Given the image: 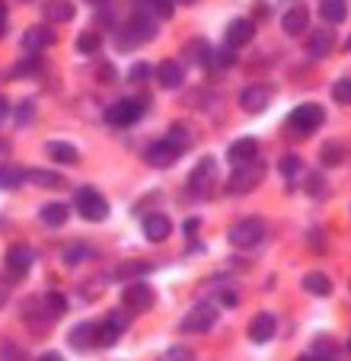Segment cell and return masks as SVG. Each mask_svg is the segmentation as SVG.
<instances>
[{"instance_id": "cell-1", "label": "cell", "mask_w": 351, "mask_h": 361, "mask_svg": "<svg viewBox=\"0 0 351 361\" xmlns=\"http://www.w3.org/2000/svg\"><path fill=\"white\" fill-rule=\"evenodd\" d=\"M150 39H156V20L150 13H144V10H137V13H131L125 20V26H118L115 45H118V51H135Z\"/></svg>"}, {"instance_id": "cell-2", "label": "cell", "mask_w": 351, "mask_h": 361, "mask_svg": "<svg viewBox=\"0 0 351 361\" xmlns=\"http://www.w3.org/2000/svg\"><path fill=\"white\" fill-rule=\"evenodd\" d=\"M147 106L150 102L144 99H118V102H112L106 109V122L112 125V128H131L135 122H141V116L147 112Z\"/></svg>"}, {"instance_id": "cell-3", "label": "cell", "mask_w": 351, "mask_h": 361, "mask_svg": "<svg viewBox=\"0 0 351 361\" xmlns=\"http://www.w3.org/2000/svg\"><path fill=\"white\" fill-rule=\"evenodd\" d=\"M74 208L80 218L87 221H106L109 218V202L93 189V185H83L74 192Z\"/></svg>"}, {"instance_id": "cell-4", "label": "cell", "mask_w": 351, "mask_h": 361, "mask_svg": "<svg viewBox=\"0 0 351 361\" xmlns=\"http://www.w3.org/2000/svg\"><path fill=\"white\" fill-rule=\"evenodd\" d=\"M323 118H326V112L319 102H304V106H297V109L290 112L288 125L294 135H313V131L323 125Z\"/></svg>"}, {"instance_id": "cell-5", "label": "cell", "mask_w": 351, "mask_h": 361, "mask_svg": "<svg viewBox=\"0 0 351 361\" xmlns=\"http://www.w3.org/2000/svg\"><path fill=\"white\" fill-rule=\"evenodd\" d=\"M262 179H265V166L259 164V160H252V164L237 166V173L227 179V192L230 195H246V192H252Z\"/></svg>"}, {"instance_id": "cell-6", "label": "cell", "mask_w": 351, "mask_h": 361, "mask_svg": "<svg viewBox=\"0 0 351 361\" xmlns=\"http://www.w3.org/2000/svg\"><path fill=\"white\" fill-rule=\"evenodd\" d=\"M265 240V221L262 218H243L240 224L230 227V243L237 250H250Z\"/></svg>"}, {"instance_id": "cell-7", "label": "cell", "mask_w": 351, "mask_h": 361, "mask_svg": "<svg viewBox=\"0 0 351 361\" xmlns=\"http://www.w3.org/2000/svg\"><path fill=\"white\" fill-rule=\"evenodd\" d=\"M23 320H26V326L32 329L35 336L48 333V329L54 326V314L45 307V300H29V304L23 307Z\"/></svg>"}, {"instance_id": "cell-8", "label": "cell", "mask_w": 351, "mask_h": 361, "mask_svg": "<svg viewBox=\"0 0 351 361\" xmlns=\"http://www.w3.org/2000/svg\"><path fill=\"white\" fill-rule=\"evenodd\" d=\"M214 320H217L214 307H211V304H198V307H192L189 314L183 317L179 329H183V333H208V329L214 326Z\"/></svg>"}, {"instance_id": "cell-9", "label": "cell", "mask_w": 351, "mask_h": 361, "mask_svg": "<svg viewBox=\"0 0 351 361\" xmlns=\"http://www.w3.org/2000/svg\"><path fill=\"white\" fill-rule=\"evenodd\" d=\"M125 326H128V320H125L118 310H112V314H106L99 323H96V345L106 348V345H115V339L125 333Z\"/></svg>"}, {"instance_id": "cell-10", "label": "cell", "mask_w": 351, "mask_h": 361, "mask_svg": "<svg viewBox=\"0 0 351 361\" xmlns=\"http://www.w3.org/2000/svg\"><path fill=\"white\" fill-rule=\"evenodd\" d=\"M179 157H183V154H179V147H176L169 137H160V141H154L144 150V160H147L150 166H156V170H166V166L176 164Z\"/></svg>"}, {"instance_id": "cell-11", "label": "cell", "mask_w": 351, "mask_h": 361, "mask_svg": "<svg viewBox=\"0 0 351 361\" xmlns=\"http://www.w3.org/2000/svg\"><path fill=\"white\" fill-rule=\"evenodd\" d=\"M122 307L128 310V314H144V310H150L154 307V288L150 285H128L122 294Z\"/></svg>"}, {"instance_id": "cell-12", "label": "cell", "mask_w": 351, "mask_h": 361, "mask_svg": "<svg viewBox=\"0 0 351 361\" xmlns=\"http://www.w3.org/2000/svg\"><path fill=\"white\" fill-rule=\"evenodd\" d=\"M214 179H217V164H214V157H204L202 164L192 170L189 189L195 192V195H208V192L214 189Z\"/></svg>"}, {"instance_id": "cell-13", "label": "cell", "mask_w": 351, "mask_h": 361, "mask_svg": "<svg viewBox=\"0 0 351 361\" xmlns=\"http://www.w3.org/2000/svg\"><path fill=\"white\" fill-rule=\"evenodd\" d=\"M269 102H271V87H265V83H250L240 93L243 112H262V109H269Z\"/></svg>"}, {"instance_id": "cell-14", "label": "cell", "mask_w": 351, "mask_h": 361, "mask_svg": "<svg viewBox=\"0 0 351 361\" xmlns=\"http://www.w3.org/2000/svg\"><path fill=\"white\" fill-rule=\"evenodd\" d=\"M32 259H35V252L29 250L26 243L10 246V252H7V269H10V275H13V279H23V275L32 269Z\"/></svg>"}, {"instance_id": "cell-15", "label": "cell", "mask_w": 351, "mask_h": 361, "mask_svg": "<svg viewBox=\"0 0 351 361\" xmlns=\"http://www.w3.org/2000/svg\"><path fill=\"white\" fill-rule=\"evenodd\" d=\"M169 233H173V221H169L166 214L154 212V214H147V218H144V237H147L150 243H163Z\"/></svg>"}, {"instance_id": "cell-16", "label": "cell", "mask_w": 351, "mask_h": 361, "mask_svg": "<svg viewBox=\"0 0 351 361\" xmlns=\"http://www.w3.org/2000/svg\"><path fill=\"white\" fill-rule=\"evenodd\" d=\"M252 35H256V23L252 20H233L227 26V48H243V45H250L252 42Z\"/></svg>"}, {"instance_id": "cell-17", "label": "cell", "mask_w": 351, "mask_h": 361, "mask_svg": "<svg viewBox=\"0 0 351 361\" xmlns=\"http://www.w3.org/2000/svg\"><path fill=\"white\" fill-rule=\"evenodd\" d=\"M156 77H160V87L166 90H179L185 83V64L183 61H160V68H156Z\"/></svg>"}, {"instance_id": "cell-18", "label": "cell", "mask_w": 351, "mask_h": 361, "mask_svg": "<svg viewBox=\"0 0 351 361\" xmlns=\"http://www.w3.org/2000/svg\"><path fill=\"white\" fill-rule=\"evenodd\" d=\"M227 157L233 160V164H237V166L252 164V160L259 157V141H256V137H240V141H233V144H230Z\"/></svg>"}, {"instance_id": "cell-19", "label": "cell", "mask_w": 351, "mask_h": 361, "mask_svg": "<svg viewBox=\"0 0 351 361\" xmlns=\"http://www.w3.org/2000/svg\"><path fill=\"white\" fill-rule=\"evenodd\" d=\"M307 55L310 58H326L335 48V35L329 32V29H316V32H310V39H307Z\"/></svg>"}, {"instance_id": "cell-20", "label": "cell", "mask_w": 351, "mask_h": 361, "mask_svg": "<svg viewBox=\"0 0 351 361\" xmlns=\"http://www.w3.org/2000/svg\"><path fill=\"white\" fill-rule=\"evenodd\" d=\"M307 26H310V10L307 7H290L288 13L281 16V29L288 35H304Z\"/></svg>"}, {"instance_id": "cell-21", "label": "cell", "mask_w": 351, "mask_h": 361, "mask_svg": "<svg viewBox=\"0 0 351 361\" xmlns=\"http://www.w3.org/2000/svg\"><path fill=\"white\" fill-rule=\"evenodd\" d=\"M48 45H54V32H51V26H32V29H26V35H23V48L26 51H42V48H48Z\"/></svg>"}, {"instance_id": "cell-22", "label": "cell", "mask_w": 351, "mask_h": 361, "mask_svg": "<svg viewBox=\"0 0 351 361\" xmlns=\"http://www.w3.org/2000/svg\"><path fill=\"white\" fill-rule=\"evenodd\" d=\"M278 329V320L271 314H256L250 320V339L252 342H269Z\"/></svg>"}, {"instance_id": "cell-23", "label": "cell", "mask_w": 351, "mask_h": 361, "mask_svg": "<svg viewBox=\"0 0 351 361\" xmlns=\"http://www.w3.org/2000/svg\"><path fill=\"white\" fill-rule=\"evenodd\" d=\"M68 342L77 348V352H90L96 348V323H80L68 333Z\"/></svg>"}, {"instance_id": "cell-24", "label": "cell", "mask_w": 351, "mask_h": 361, "mask_svg": "<svg viewBox=\"0 0 351 361\" xmlns=\"http://www.w3.org/2000/svg\"><path fill=\"white\" fill-rule=\"evenodd\" d=\"M319 160H323V166H342L345 160H348V144L345 141H326L323 150H319Z\"/></svg>"}, {"instance_id": "cell-25", "label": "cell", "mask_w": 351, "mask_h": 361, "mask_svg": "<svg viewBox=\"0 0 351 361\" xmlns=\"http://www.w3.org/2000/svg\"><path fill=\"white\" fill-rule=\"evenodd\" d=\"M26 179L35 185H45V189H64L68 185V179L61 176V173L54 170H39V166H32V170H26Z\"/></svg>"}, {"instance_id": "cell-26", "label": "cell", "mask_w": 351, "mask_h": 361, "mask_svg": "<svg viewBox=\"0 0 351 361\" xmlns=\"http://www.w3.org/2000/svg\"><path fill=\"white\" fill-rule=\"evenodd\" d=\"M68 204H61V202H48V204H42V212H39V218H42V224H48V227H64L68 224Z\"/></svg>"}, {"instance_id": "cell-27", "label": "cell", "mask_w": 351, "mask_h": 361, "mask_svg": "<svg viewBox=\"0 0 351 361\" xmlns=\"http://www.w3.org/2000/svg\"><path fill=\"white\" fill-rule=\"evenodd\" d=\"M313 358L316 361H338L342 352H338V342L332 336H316L313 339Z\"/></svg>"}, {"instance_id": "cell-28", "label": "cell", "mask_w": 351, "mask_h": 361, "mask_svg": "<svg viewBox=\"0 0 351 361\" xmlns=\"http://www.w3.org/2000/svg\"><path fill=\"white\" fill-rule=\"evenodd\" d=\"M45 154L54 160V164H77V150L70 147L68 141H48Z\"/></svg>"}, {"instance_id": "cell-29", "label": "cell", "mask_w": 351, "mask_h": 361, "mask_svg": "<svg viewBox=\"0 0 351 361\" xmlns=\"http://www.w3.org/2000/svg\"><path fill=\"white\" fill-rule=\"evenodd\" d=\"M45 16L48 23H68L74 16V4L70 0H45Z\"/></svg>"}, {"instance_id": "cell-30", "label": "cell", "mask_w": 351, "mask_h": 361, "mask_svg": "<svg viewBox=\"0 0 351 361\" xmlns=\"http://www.w3.org/2000/svg\"><path fill=\"white\" fill-rule=\"evenodd\" d=\"M319 16H323L326 23H345V16H348V4L345 0H323L319 4Z\"/></svg>"}, {"instance_id": "cell-31", "label": "cell", "mask_w": 351, "mask_h": 361, "mask_svg": "<svg viewBox=\"0 0 351 361\" xmlns=\"http://www.w3.org/2000/svg\"><path fill=\"white\" fill-rule=\"evenodd\" d=\"M304 291L316 294V298H329V294H332V281H329V275H323V272H310V275H304Z\"/></svg>"}, {"instance_id": "cell-32", "label": "cell", "mask_w": 351, "mask_h": 361, "mask_svg": "<svg viewBox=\"0 0 351 361\" xmlns=\"http://www.w3.org/2000/svg\"><path fill=\"white\" fill-rule=\"evenodd\" d=\"M99 45H102V35L93 32V29H83V32L77 35V51H80V55H93V51H99Z\"/></svg>"}, {"instance_id": "cell-33", "label": "cell", "mask_w": 351, "mask_h": 361, "mask_svg": "<svg viewBox=\"0 0 351 361\" xmlns=\"http://www.w3.org/2000/svg\"><path fill=\"white\" fill-rule=\"evenodd\" d=\"M26 183V170L23 166H0V185L4 189H16Z\"/></svg>"}, {"instance_id": "cell-34", "label": "cell", "mask_w": 351, "mask_h": 361, "mask_svg": "<svg viewBox=\"0 0 351 361\" xmlns=\"http://www.w3.org/2000/svg\"><path fill=\"white\" fill-rule=\"evenodd\" d=\"M0 361H26V348L16 345L13 339L0 342Z\"/></svg>"}, {"instance_id": "cell-35", "label": "cell", "mask_w": 351, "mask_h": 361, "mask_svg": "<svg viewBox=\"0 0 351 361\" xmlns=\"http://www.w3.org/2000/svg\"><path fill=\"white\" fill-rule=\"evenodd\" d=\"M39 71H42V61L35 55H29V58H20V61H16L13 77H35Z\"/></svg>"}, {"instance_id": "cell-36", "label": "cell", "mask_w": 351, "mask_h": 361, "mask_svg": "<svg viewBox=\"0 0 351 361\" xmlns=\"http://www.w3.org/2000/svg\"><path fill=\"white\" fill-rule=\"evenodd\" d=\"M332 99H335L338 106H351V77L335 80V87H332Z\"/></svg>"}, {"instance_id": "cell-37", "label": "cell", "mask_w": 351, "mask_h": 361, "mask_svg": "<svg viewBox=\"0 0 351 361\" xmlns=\"http://www.w3.org/2000/svg\"><path fill=\"white\" fill-rule=\"evenodd\" d=\"M166 137L176 144V147H179V154H185V150H189V144H192V135H189V128H185V125H176Z\"/></svg>"}, {"instance_id": "cell-38", "label": "cell", "mask_w": 351, "mask_h": 361, "mask_svg": "<svg viewBox=\"0 0 351 361\" xmlns=\"http://www.w3.org/2000/svg\"><path fill=\"white\" fill-rule=\"evenodd\" d=\"M42 300H45V307L51 310L54 317H61L64 310H68V300H64V294H61V291H48Z\"/></svg>"}, {"instance_id": "cell-39", "label": "cell", "mask_w": 351, "mask_h": 361, "mask_svg": "<svg viewBox=\"0 0 351 361\" xmlns=\"http://www.w3.org/2000/svg\"><path fill=\"white\" fill-rule=\"evenodd\" d=\"M32 116H35V102L32 99H26V102H20V106H16V122H20V125H29V122H32Z\"/></svg>"}, {"instance_id": "cell-40", "label": "cell", "mask_w": 351, "mask_h": 361, "mask_svg": "<svg viewBox=\"0 0 351 361\" xmlns=\"http://www.w3.org/2000/svg\"><path fill=\"white\" fill-rule=\"evenodd\" d=\"M160 361H195V358H192L189 348H179V345H176V348H169V352H163Z\"/></svg>"}, {"instance_id": "cell-41", "label": "cell", "mask_w": 351, "mask_h": 361, "mask_svg": "<svg viewBox=\"0 0 351 361\" xmlns=\"http://www.w3.org/2000/svg\"><path fill=\"white\" fill-rule=\"evenodd\" d=\"M147 4L154 7L156 16H163V20H166V16H173V4H176V0H147Z\"/></svg>"}, {"instance_id": "cell-42", "label": "cell", "mask_w": 351, "mask_h": 361, "mask_svg": "<svg viewBox=\"0 0 351 361\" xmlns=\"http://www.w3.org/2000/svg\"><path fill=\"white\" fill-rule=\"evenodd\" d=\"M297 170H300V160H297V157H284V160H281V173H284L288 179L297 176Z\"/></svg>"}, {"instance_id": "cell-43", "label": "cell", "mask_w": 351, "mask_h": 361, "mask_svg": "<svg viewBox=\"0 0 351 361\" xmlns=\"http://www.w3.org/2000/svg\"><path fill=\"white\" fill-rule=\"evenodd\" d=\"M96 80H102V83H112V80H115V71H112V64H109V61H99V68H96Z\"/></svg>"}, {"instance_id": "cell-44", "label": "cell", "mask_w": 351, "mask_h": 361, "mask_svg": "<svg viewBox=\"0 0 351 361\" xmlns=\"http://www.w3.org/2000/svg\"><path fill=\"white\" fill-rule=\"evenodd\" d=\"M307 189H310V195H323L326 192V185H323V176H316V173H313V176H307Z\"/></svg>"}, {"instance_id": "cell-45", "label": "cell", "mask_w": 351, "mask_h": 361, "mask_svg": "<svg viewBox=\"0 0 351 361\" xmlns=\"http://www.w3.org/2000/svg\"><path fill=\"white\" fill-rule=\"evenodd\" d=\"M217 61H221V68H233V64H237V55H233V48L223 45V51L217 55Z\"/></svg>"}, {"instance_id": "cell-46", "label": "cell", "mask_w": 351, "mask_h": 361, "mask_svg": "<svg viewBox=\"0 0 351 361\" xmlns=\"http://www.w3.org/2000/svg\"><path fill=\"white\" fill-rule=\"evenodd\" d=\"M147 77H150V64H135V68H131V80L135 83L147 80Z\"/></svg>"}, {"instance_id": "cell-47", "label": "cell", "mask_w": 351, "mask_h": 361, "mask_svg": "<svg viewBox=\"0 0 351 361\" xmlns=\"http://www.w3.org/2000/svg\"><path fill=\"white\" fill-rule=\"evenodd\" d=\"M221 304H223V307H237V304H240L237 291H223V294H221Z\"/></svg>"}, {"instance_id": "cell-48", "label": "cell", "mask_w": 351, "mask_h": 361, "mask_svg": "<svg viewBox=\"0 0 351 361\" xmlns=\"http://www.w3.org/2000/svg\"><path fill=\"white\" fill-rule=\"evenodd\" d=\"M4 29H7V4L0 0V32H4Z\"/></svg>"}, {"instance_id": "cell-49", "label": "cell", "mask_w": 351, "mask_h": 361, "mask_svg": "<svg viewBox=\"0 0 351 361\" xmlns=\"http://www.w3.org/2000/svg\"><path fill=\"white\" fill-rule=\"evenodd\" d=\"M39 361H64V358H61V355H58V352H45Z\"/></svg>"}, {"instance_id": "cell-50", "label": "cell", "mask_w": 351, "mask_h": 361, "mask_svg": "<svg viewBox=\"0 0 351 361\" xmlns=\"http://www.w3.org/2000/svg\"><path fill=\"white\" fill-rule=\"evenodd\" d=\"M7 109H10V106H7V99H4V96H0V122H4V118H7Z\"/></svg>"}, {"instance_id": "cell-51", "label": "cell", "mask_w": 351, "mask_h": 361, "mask_svg": "<svg viewBox=\"0 0 351 361\" xmlns=\"http://www.w3.org/2000/svg\"><path fill=\"white\" fill-rule=\"evenodd\" d=\"M7 150H10V144H7V141H0V160L7 157Z\"/></svg>"}, {"instance_id": "cell-52", "label": "cell", "mask_w": 351, "mask_h": 361, "mask_svg": "<svg viewBox=\"0 0 351 361\" xmlns=\"http://www.w3.org/2000/svg\"><path fill=\"white\" fill-rule=\"evenodd\" d=\"M90 4H93V7H102V4H109V0H90Z\"/></svg>"}, {"instance_id": "cell-53", "label": "cell", "mask_w": 351, "mask_h": 361, "mask_svg": "<svg viewBox=\"0 0 351 361\" xmlns=\"http://www.w3.org/2000/svg\"><path fill=\"white\" fill-rule=\"evenodd\" d=\"M297 361H316V358H313V355H300Z\"/></svg>"}, {"instance_id": "cell-54", "label": "cell", "mask_w": 351, "mask_h": 361, "mask_svg": "<svg viewBox=\"0 0 351 361\" xmlns=\"http://www.w3.org/2000/svg\"><path fill=\"white\" fill-rule=\"evenodd\" d=\"M4 300H7V294H4V291H0V307H4Z\"/></svg>"}, {"instance_id": "cell-55", "label": "cell", "mask_w": 351, "mask_h": 361, "mask_svg": "<svg viewBox=\"0 0 351 361\" xmlns=\"http://www.w3.org/2000/svg\"><path fill=\"white\" fill-rule=\"evenodd\" d=\"M348 348H351V339H348Z\"/></svg>"}, {"instance_id": "cell-56", "label": "cell", "mask_w": 351, "mask_h": 361, "mask_svg": "<svg viewBox=\"0 0 351 361\" xmlns=\"http://www.w3.org/2000/svg\"><path fill=\"white\" fill-rule=\"evenodd\" d=\"M348 48H351V42H348Z\"/></svg>"}, {"instance_id": "cell-57", "label": "cell", "mask_w": 351, "mask_h": 361, "mask_svg": "<svg viewBox=\"0 0 351 361\" xmlns=\"http://www.w3.org/2000/svg\"><path fill=\"white\" fill-rule=\"evenodd\" d=\"M26 4H29V0H26Z\"/></svg>"}]
</instances>
